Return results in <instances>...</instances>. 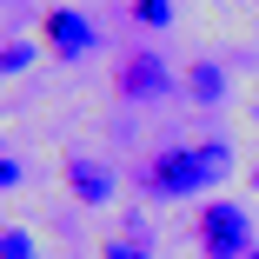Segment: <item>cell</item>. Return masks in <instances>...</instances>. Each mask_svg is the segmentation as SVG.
<instances>
[{"mask_svg": "<svg viewBox=\"0 0 259 259\" xmlns=\"http://www.w3.org/2000/svg\"><path fill=\"white\" fill-rule=\"evenodd\" d=\"M166 87H173V73H166L160 54H126V67H120V93L126 100H160Z\"/></svg>", "mask_w": 259, "mask_h": 259, "instance_id": "cell-4", "label": "cell"}, {"mask_svg": "<svg viewBox=\"0 0 259 259\" xmlns=\"http://www.w3.org/2000/svg\"><path fill=\"white\" fill-rule=\"evenodd\" d=\"M186 93L199 100V107H220V100H226V73H220L213 60H193V67H186Z\"/></svg>", "mask_w": 259, "mask_h": 259, "instance_id": "cell-6", "label": "cell"}, {"mask_svg": "<svg viewBox=\"0 0 259 259\" xmlns=\"http://www.w3.org/2000/svg\"><path fill=\"white\" fill-rule=\"evenodd\" d=\"M67 186L87 199V206H100V199H113V173L107 166H93V160H80V153H73V160H67Z\"/></svg>", "mask_w": 259, "mask_h": 259, "instance_id": "cell-5", "label": "cell"}, {"mask_svg": "<svg viewBox=\"0 0 259 259\" xmlns=\"http://www.w3.org/2000/svg\"><path fill=\"white\" fill-rule=\"evenodd\" d=\"M226 173H233V146L226 140L166 146V153H153V166H146V193L153 199H193V193H213Z\"/></svg>", "mask_w": 259, "mask_h": 259, "instance_id": "cell-1", "label": "cell"}, {"mask_svg": "<svg viewBox=\"0 0 259 259\" xmlns=\"http://www.w3.org/2000/svg\"><path fill=\"white\" fill-rule=\"evenodd\" d=\"M0 186H20V160H0Z\"/></svg>", "mask_w": 259, "mask_h": 259, "instance_id": "cell-11", "label": "cell"}, {"mask_svg": "<svg viewBox=\"0 0 259 259\" xmlns=\"http://www.w3.org/2000/svg\"><path fill=\"white\" fill-rule=\"evenodd\" d=\"M33 60V40H7V47H0V73H20Z\"/></svg>", "mask_w": 259, "mask_h": 259, "instance_id": "cell-9", "label": "cell"}, {"mask_svg": "<svg viewBox=\"0 0 259 259\" xmlns=\"http://www.w3.org/2000/svg\"><path fill=\"white\" fill-rule=\"evenodd\" d=\"M100 259H146V246H133V239H107V246H100Z\"/></svg>", "mask_w": 259, "mask_h": 259, "instance_id": "cell-10", "label": "cell"}, {"mask_svg": "<svg viewBox=\"0 0 259 259\" xmlns=\"http://www.w3.org/2000/svg\"><path fill=\"white\" fill-rule=\"evenodd\" d=\"M199 252L206 259H246L252 252V220L233 199H206L199 206Z\"/></svg>", "mask_w": 259, "mask_h": 259, "instance_id": "cell-2", "label": "cell"}, {"mask_svg": "<svg viewBox=\"0 0 259 259\" xmlns=\"http://www.w3.org/2000/svg\"><path fill=\"white\" fill-rule=\"evenodd\" d=\"M0 259H33V239L20 226H0Z\"/></svg>", "mask_w": 259, "mask_h": 259, "instance_id": "cell-8", "label": "cell"}, {"mask_svg": "<svg viewBox=\"0 0 259 259\" xmlns=\"http://www.w3.org/2000/svg\"><path fill=\"white\" fill-rule=\"evenodd\" d=\"M246 259H259V246H252V252H246Z\"/></svg>", "mask_w": 259, "mask_h": 259, "instance_id": "cell-12", "label": "cell"}, {"mask_svg": "<svg viewBox=\"0 0 259 259\" xmlns=\"http://www.w3.org/2000/svg\"><path fill=\"white\" fill-rule=\"evenodd\" d=\"M133 20L140 27H166L173 20V0H133Z\"/></svg>", "mask_w": 259, "mask_h": 259, "instance_id": "cell-7", "label": "cell"}, {"mask_svg": "<svg viewBox=\"0 0 259 259\" xmlns=\"http://www.w3.org/2000/svg\"><path fill=\"white\" fill-rule=\"evenodd\" d=\"M40 40H47V54H60V60H87L93 54V20L73 14V7H54L40 20Z\"/></svg>", "mask_w": 259, "mask_h": 259, "instance_id": "cell-3", "label": "cell"}]
</instances>
